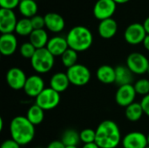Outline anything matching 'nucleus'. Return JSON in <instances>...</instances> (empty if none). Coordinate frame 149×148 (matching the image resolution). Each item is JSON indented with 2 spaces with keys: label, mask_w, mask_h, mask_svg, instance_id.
<instances>
[{
  "label": "nucleus",
  "mask_w": 149,
  "mask_h": 148,
  "mask_svg": "<svg viewBox=\"0 0 149 148\" xmlns=\"http://www.w3.org/2000/svg\"><path fill=\"white\" fill-rule=\"evenodd\" d=\"M121 141L118 125L110 120L102 121L96 129L95 143L100 148H116Z\"/></svg>",
  "instance_id": "1"
},
{
  "label": "nucleus",
  "mask_w": 149,
  "mask_h": 148,
  "mask_svg": "<svg viewBox=\"0 0 149 148\" xmlns=\"http://www.w3.org/2000/svg\"><path fill=\"white\" fill-rule=\"evenodd\" d=\"M10 133L11 139L20 146L31 143L35 137V126L26 117L17 116L10 121Z\"/></svg>",
  "instance_id": "2"
},
{
  "label": "nucleus",
  "mask_w": 149,
  "mask_h": 148,
  "mask_svg": "<svg viewBox=\"0 0 149 148\" xmlns=\"http://www.w3.org/2000/svg\"><path fill=\"white\" fill-rule=\"evenodd\" d=\"M69 48L77 52L88 50L93 42L92 31L84 25H77L70 30L66 36Z\"/></svg>",
  "instance_id": "3"
},
{
  "label": "nucleus",
  "mask_w": 149,
  "mask_h": 148,
  "mask_svg": "<svg viewBox=\"0 0 149 148\" xmlns=\"http://www.w3.org/2000/svg\"><path fill=\"white\" fill-rule=\"evenodd\" d=\"M54 58L55 57L46 47L37 49L33 57L31 58V65L38 73H47L54 65Z\"/></svg>",
  "instance_id": "4"
},
{
  "label": "nucleus",
  "mask_w": 149,
  "mask_h": 148,
  "mask_svg": "<svg viewBox=\"0 0 149 148\" xmlns=\"http://www.w3.org/2000/svg\"><path fill=\"white\" fill-rule=\"evenodd\" d=\"M66 74L70 83L76 86H84L87 85L91 79L90 70L81 64H76L68 68Z\"/></svg>",
  "instance_id": "5"
},
{
  "label": "nucleus",
  "mask_w": 149,
  "mask_h": 148,
  "mask_svg": "<svg viewBox=\"0 0 149 148\" xmlns=\"http://www.w3.org/2000/svg\"><path fill=\"white\" fill-rule=\"evenodd\" d=\"M60 102V93L52 88H45L43 92L36 98V105L44 111L56 108Z\"/></svg>",
  "instance_id": "6"
},
{
  "label": "nucleus",
  "mask_w": 149,
  "mask_h": 148,
  "mask_svg": "<svg viewBox=\"0 0 149 148\" xmlns=\"http://www.w3.org/2000/svg\"><path fill=\"white\" fill-rule=\"evenodd\" d=\"M149 61L145 55L140 52H133L127 58V66L134 74L142 75L148 72Z\"/></svg>",
  "instance_id": "7"
},
{
  "label": "nucleus",
  "mask_w": 149,
  "mask_h": 148,
  "mask_svg": "<svg viewBox=\"0 0 149 148\" xmlns=\"http://www.w3.org/2000/svg\"><path fill=\"white\" fill-rule=\"evenodd\" d=\"M116 7L117 3L113 0H97L93 6V15L100 21L112 18Z\"/></svg>",
  "instance_id": "8"
},
{
  "label": "nucleus",
  "mask_w": 149,
  "mask_h": 148,
  "mask_svg": "<svg viewBox=\"0 0 149 148\" xmlns=\"http://www.w3.org/2000/svg\"><path fill=\"white\" fill-rule=\"evenodd\" d=\"M147 36V32L142 24L133 23L129 24L124 32V38L129 44H139L143 43L144 38Z\"/></svg>",
  "instance_id": "9"
},
{
  "label": "nucleus",
  "mask_w": 149,
  "mask_h": 148,
  "mask_svg": "<svg viewBox=\"0 0 149 148\" xmlns=\"http://www.w3.org/2000/svg\"><path fill=\"white\" fill-rule=\"evenodd\" d=\"M17 21L16 14L12 10L0 9V31L2 34L13 33Z\"/></svg>",
  "instance_id": "10"
},
{
  "label": "nucleus",
  "mask_w": 149,
  "mask_h": 148,
  "mask_svg": "<svg viewBox=\"0 0 149 148\" xmlns=\"http://www.w3.org/2000/svg\"><path fill=\"white\" fill-rule=\"evenodd\" d=\"M136 92L133 85H125L119 86L115 93L116 103L122 107H127L134 102Z\"/></svg>",
  "instance_id": "11"
},
{
  "label": "nucleus",
  "mask_w": 149,
  "mask_h": 148,
  "mask_svg": "<svg viewBox=\"0 0 149 148\" xmlns=\"http://www.w3.org/2000/svg\"><path fill=\"white\" fill-rule=\"evenodd\" d=\"M27 77L24 72L18 67L10 68L6 73V82L13 90L24 89Z\"/></svg>",
  "instance_id": "12"
},
{
  "label": "nucleus",
  "mask_w": 149,
  "mask_h": 148,
  "mask_svg": "<svg viewBox=\"0 0 149 148\" xmlns=\"http://www.w3.org/2000/svg\"><path fill=\"white\" fill-rule=\"evenodd\" d=\"M123 148H146L148 146V136L141 132L128 133L121 140Z\"/></svg>",
  "instance_id": "13"
},
{
  "label": "nucleus",
  "mask_w": 149,
  "mask_h": 148,
  "mask_svg": "<svg viewBox=\"0 0 149 148\" xmlns=\"http://www.w3.org/2000/svg\"><path fill=\"white\" fill-rule=\"evenodd\" d=\"M45 89L44 79L38 75H31L27 78L24 91L26 95L32 98H37Z\"/></svg>",
  "instance_id": "14"
},
{
  "label": "nucleus",
  "mask_w": 149,
  "mask_h": 148,
  "mask_svg": "<svg viewBox=\"0 0 149 148\" xmlns=\"http://www.w3.org/2000/svg\"><path fill=\"white\" fill-rule=\"evenodd\" d=\"M45 27L52 32H60L64 30L65 22L64 17L56 12H49L45 16Z\"/></svg>",
  "instance_id": "15"
},
{
  "label": "nucleus",
  "mask_w": 149,
  "mask_h": 148,
  "mask_svg": "<svg viewBox=\"0 0 149 148\" xmlns=\"http://www.w3.org/2000/svg\"><path fill=\"white\" fill-rule=\"evenodd\" d=\"M17 48V40L13 33L2 34L0 37V52L3 56L12 55Z\"/></svg>",
  "instance_id": "16"
},
{
  "label": "nucleus",
  "mask_w": 149,
  "mask_h": 148,
  "mask_svg": "<svg viewBox=\"0 0 149 148\" xmlns=\"http://www.w3.org/2000/svg\"><path fill=\"white\" fill-rule=\"evenodd\" d=\"M46 48L54 57H61L63 53L69 48V45L66 38L56 36L49 39Z\"/></svg>",
  "instance_id": "17"
},
{
  "label": "nucleus",
  "mask_w": 149,
  "mask_h": 148,
  "mask_svg": "<svg viewBox=\"0 0 149 148\" xmlns=\"http://www.w3.org/2000/svg\"><path fill=\"white\" fill-rule=\"evenodd\" d=\"M117 31H118V24L113 17L100 21L98 26V31L100 36L105 39H109L113 38L117 33Z\"/></svg>",
  "instance_id": "18"
},
{
  "label": "nucleus",
  "mask_w": 149,
  "mask_h": 148,
  "mask_svg": "<svg viewBox=\"0 0 149 148\" xmlns=\"http://www.w3.org/2000/svg\"><path fill=\"white\" fill-rule=\"evenodd\" d=\"M70 84L71 83L69 81L67 74L64 72H57L53 74L50 80V87L59 93L65 92L68 88Z\"/></svg>",
  "instance_id": "19"
},
{
  "label": "nucleus",
  "mask_w": 149,
  "mask_h": 148,
  "mask_svg": "<svg viewBox=\"0 0 149 148\" xmlns=\"http://www.w3.org/2000/svg\"><path fill=\"white\" fill-rule=\"evenodd\" d=\"M134 80V73L127 66L119 65L115 67V83L119 85H132Z\"/></svg>",
  "instance_id": "20"
},
{
  "label": "nucleus",
  "mask_w": 149,
  "mask_h": 148,
  "mask_svg": "<svg viewBox=\"0 0 149 148\" xmlns=\"http://www.w3.org/2000/svg\"><path fill=\"white\" fill-rule=\"evenodd\" d=\"M97 79L103 84L115 83V68L108 65L100 66L96 72Z\"/></svg>",
  "instance_id": "21"
},
{
  "label": "nucleus",
  "mask_w": 149,
  "mask_h": 148,
  "mask_svg": "<svg viewBox=\"0 0 149 148\" xmlns=\"http://www.w3.org/2000/svg\"><path fill=\"white\" fill-rule=\"evenodd\" d=\"M29 38H30L29 42H31L35 46L36 49H41L46 47L49 41L48 34L46 31L44 29L33 30V31L31 33Z\"/></svg>",
  "instance_id": "22"
},
{
  "label": "nucleus",
  "mask_w": 149,
  "mask_h": 148,
  "mask_svg": "<svg viewBox=\"0 0 149 148\" xmlns=\"http://www.w3.org/2000/svg\"><path fill=\"white\" fill-rule=\"evenodd\" d=\"M19 12L26 18H31L38 15V4L35 0H21L18 5Z\"/></svg>",
  "instance_id": "23"
},
{
  "label": "nucleus",
  "mask_w": 149,
  "mask_h": 148,
  "mask_svg": "<svg viewBox=\"0 0 149 148\" xmlns=\"http://www.w3.org/2000/svg\"><path fill=\"white\" fill-rule=\"evenodd\" d=\"M45 111L39 107L38 105H33L31 106L26 113V118L28 119V120L34 126L39 125L40 123L43 122L44 120V117H45Z\"/></svg>",
  "instance_id": "24"
},
{
  "label": "nucleus",
  "mask_w": 149,
  "mask_h": 148,
  "mask_svg": "<svg viewBox=\"0 0 149 148\" xmlns=\"http://www.w3.org/2000/svg\"><path fill=\"white\" fill-rule=\"evenodd\" d=\"M143 113L144 112H143L141 103L134 102L133 104L126 107L125 115L129 121H132V122L138 121L142 117Z\"/></svg>",
  "instance_id": "25"
},
{
  "label": "nucleus",
  "mask_w": 149,
  "mask_h": 148,
  "mask_svg": "<svg viewBox=\"0 0 149 148\" xmlns=\"http://www.w3.org/2000/svg\"><path fill=\"white\" fill-rule=\"evenodd\" d=\"M61 141L65 147H77L80 141L79 133L73 129H68L63 133Z\"/></svg>",
  "instance_id": "26"
},
{
  "label": "nucleus",
  "mask_w": 149,
  "mask_h": 148,
  "mask_svg": "<svg viewBox=\"0 0 149 148\" xmlns=\"http://www.w3.org/2000/svg\"><path fill=\"white\" fill-rule=\"evenodd\" d=\"M33 26L31 21V18L23 17L17 21L15 32L20 36H30L33 31Z\"/></svg>",
  "instance_id": "27"
},
{
  "label": "nucleus",
  "mask_w": 149,
  "mask_h": 148,
  "mask_svg": "<svg viewBox=\"0 0 149 148\" xmlns=\"http://www.w3.org/2000/svg\"><path fill=\"white\" fill-rule=\"evenodd\" d=\"M61 61L63 65L68 68L75 65L78 61V52L71 48H68L61 56Z\"/></svg>",
  "instance_id": "28"
},
{
  "label": "nucleus",
  "mask_w": 149,
  "mask_h": 148,
  "mask_svg": "<svg viewBox=\"0 0 149 148\" xmlns=\"http://www.w3.org/2000/svg\"><path fill=\"white\" fill-rule=\"evenodd\" d=\"M79 136H80V141H82L84 144L95 143L96 131L90 128H86L79 133Z\"/></svg>",
  "instance_id": "29"
},
{
  "label": "nucleus",
  "mask_w": 149,
  "mask_h": 148,
  "mask_svg": "<svg viewBox=\"0 0 149 148\" xmlns=\"http://www.w3.org/2000/svg\"><path fill=\"white\" fill-rule=\"evenodd\" d=\"M134 89L137 94L146 96L149 94V80L147 79H139L134 85Z\"/></svg>",
  "instance_id": "30"
},
{
  "label": "nucleus",
  "mask_w": 149,
  "mask_h": 148,
  "mask_svg": "<svg viewBox=\"0 0 149 148\" xmlns=\"http://www.w3.org/2000/svg\"><path fill=\"white\" fill-rule=\"evenodd\" d=\"M36 50L37 49L35 48V46L31 42H25L20 46L19 51H20V54L24 58L31 59L33 57L34 53L36 52Z\"/></svg>",
  "instance_id": "31"
},
{
  "label": "nucleus",
  "mask_w": 149,
  "mask_h": 148,
  "mask_svg": "<svg viewBox=\"0 0 149 148\" xmlns=\"http://www.w3.org/2000/svg\"><path fill=\"white\" fill-rule=\"evenodd\" d=\"M31 21L34 30H40V29H44V27H45V17H42L40 15H36L31 18Z\"/></svg>",
  "instance_id": "32"
},
{
  "label": "nucleus",
  "mask_w": 149,
  "mask_h": 148,
  "mask_svg": "<svg viewBox=\"0 0 149 148\" xmlns=\"http://www.w3.org/2000/svg\"><path fill=\"white\" fill-rule=\"evenodd\" d=\"M21 0H0V6L2 9L12 10L18 7Z\"/></svg>",
  "instance_id": "33"
},
{
  "label": "nucleus",
  "mask_w": 149,
  "mask_h": 148,
  "mask_svg": "<svg viewBox=\"0 0 149 148\" xmlns=\"http://www.w3.org/2000/svg\"><path fill=\"white\" fill-rule=\"evenodd\" d=\"M20 147L21 146L17 141H15L12 139H10V140H4L1 144V147L0 148H20Z\"/></svg>",
  "instance_id": "34"
},
{
  "label": "nucleus",
  "mask_w": 149,
  "mask_h": 148,
  "mask_svg": "<svg viewBox=\"0 0 149 148\" xmlns=\"http://www.w3.org/2000/svg\"><path fill=\"white\" fill-rule=\"evenodd\" d=\"M141 105L142 106L144 113L147 114L149 117V94L143 97V99H141Z\"/></svg>",
  "instance_id": "35"
},
{
  "label": "nucleus",
  "mask_w": 149,
  "mask_h": 148,
  "mask_svg": "<svg viewBox=\"0 0 149 148\" xmlns=\"http://www.w3.org/2000/svg\"><path fill=\"white\" fill-rule=\"evenodd\" d=\"M47 148H65V146L61 140H54L47 146Z\"/></svg>",
  "instance_id": "36"
},
{
  "label": "nucleus",
  "mask_w": 149,
  "mask_h": 148,
  "mask_svg": "<svg viewBox=\"0 0 149 148\" xmlns=\"http://www.w3.org/2000/svg\"><path fill=\"white\" fill-rule=\"evenodd\" d=\"M142 44H143V46L145 47V49L148 50L149 51V34H147V36H146V38H144Z\"/></svg>",
  "instance_id": "37"
},
{
  "label": "nucleus",
  "mask_w": 149,
  "mask_h": 148,
  "mask_svg": "<svg viewBox=\"0 0 149 148\" xmlns=\"http://www.w3.org/2000/svg\"><path fill=\"white\" fill-rule=\"evenodd\" d=\"M142 24H143V26H144V29H145L147 34H149V17H148L145 19V21H144V23H143Z\"/></svg>",
  "instance_id": "38"
},
{
  "label": "nucleus",
  "mask_w": 149,
  "mask_h": 148,
  "mask_svg": "<svg viewBox=\"0 0 149 148\" xmlns=\"http://www.w3.org/2000/svg\"><path fill=\"white\" fill-rule=\"evenodd\" d=\"M82 148H100L96 143H90V144H85Z\"/></svg>",
  "instance_id": "39"
},
{
  "label": "nucleus",
  "mask_w": 149,
  "mask_h": 148,
  "mask_svg": "<svg viewBox=\"0 0 149 148\" xmlns=\"http://www.w3.org/2000/svg\"><path fill=\"white\" fill-rule=\"evenodd\" d=\"M116 3H126L127 2H129L130 0H113Z\"/></svg>",
  "instance_id": "40"
},
{
  "label": "nucleus",
  "mask_w": 149,
  "mask_h": 148,
  "mask_svg": "<svg viewBox=\"0 0 149 148\" xmlns=\"http://www.w3.org/2000/svg\"><path fill=\"white\" fill-rule=\"evenodd\" d=\"M3 119H0V130L2 131V129H3Z\"/></svg>",
  "instance_id": "41"
},
{
  "label": "nucleus",
  "mask_w": 149,
  "mask_h": 148,
  "mask_svg": "<svg viewBox=\"0 0 149 148\" xmlns=\"http://www.w3.org/2000/svg\"><path fill=\"white\" fill-rule=\"evenodd\" d=\"M65 148H78L77 147H65Z\"/></svg>",
  "instance_id": "42"
},
{
  "label": "nucleus",
  "mask_w": 149,
  "mask_h": 148,
  "mask_svg": "<svg viewBox=\"0 0 149 148\" xmlns=\"http://www.w3.org/2000/svg\"><path fill=\"white\" fill-rule=\"evenodd\" d=\"M148 146H149V134L148 135Z\"/></svg>",
  "instance_id": "43"
},
{
  "label": "nucleus",
  "mask_w": 149,
  "mask_h": 148,
  "mask_svg": "<svg viewBox=\"0 0 149 148\" xmlns=\"http://www.w3.org/2000/svg\"><path fill=\"white\" fill-rule=\"evenodd\" d=\"M148 73L149 74V65H148Z\"/></svg>",
  "instance_id": "44"
},
{
  "label": "nucleus",
  "mask_w": 149,
  "mask_h": 148,
  "mask_svg": "<svg viewBox=\"0 0 149 148\" xmlns=\"http://www.w3.org/2000/svg\"><path fill=\"white\" fill-rule=\"evenodd\" d=\"M146 148H149V146H148V147H147Z\"/></svg>",
  "instance_id": "45"
}]
</instances>
